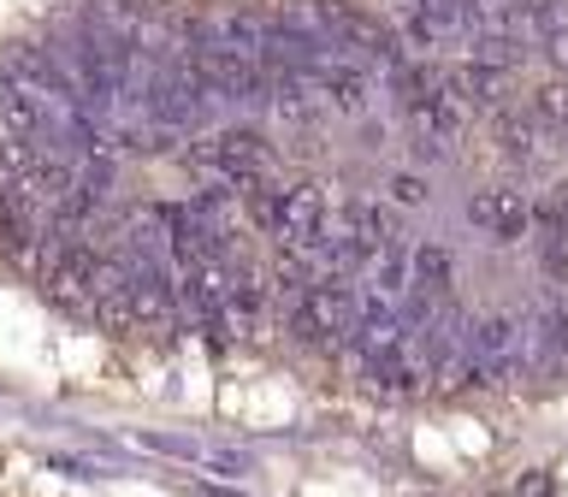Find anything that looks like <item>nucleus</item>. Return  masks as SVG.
Instances as JSON below:
<instances>
[{"mask_svg": "<svg viewBox=\"0 0 568 497\" xmlns=\"http://www.w3.org/2000/svg\"><path fill=\"white\" fill-rule=\"evenodd\" d=\"M450 89H456L462 101H479V106H486L497 89H504V71H497V65H479V60H462V65H450Z\"/></svg>", "mask_w": 568, "mask_h": 497, "instance_id": "nucleus-5", "label": "nucleus"}, {"mask_svg": "<svg viewBox=\"0 0 568 497\" xmlns=\"http://www.w3.org/2000/svg\"><path fill=\"white\" fill-rule=\"evenodd\" d=\"M539 266H545V278L568 284V220L539 225Z\"/></svg>", "mask_w": 568, "mask_h": 497, "instance_id": "nucleus-6", "label": "nucleus"}, {"mask_svg": "<svg viewBox=\"0 0 568 497\" xmlns=\"http://www.w3.org/2000/svg\"><path fill=\"white\" fill-rule=\"evenodd\" d=\"M468 220L486 231V237H497V243H521L527 231H532V202H521L515 190H474L468 195Z\"/></svg>", "mask_w": 568, "mask_h": 497, "instance_id": "nucleus-1", "label": "nucleus"}, {"mask_svg": "<svg viewBox=\"0 0 568 497\" xmlns=\"http://www.w3.org/2000/svg\"><path fill=\"white\" fill-rule=\"evenodd\" d=\"M385 190H390V207H408V213L426 207V178H420V172H397Z\"/></svg>", "mask_w": 568, "mask_h": 497, "instance_id": "nucleus-8", "label": "nucleus"}, {"mask_svg": "<svg viewBox=\"0 0 568 497\" xmlns=\"http://www.w3.org/2000/svg\"><path fill=\"white\" fill-rule=\"evenodd\" d=\"M320 83L314 78H273V113L278 119H291V124H302V119H314L320 113Z\"/></svg>", "mask_w": 568, "mask_h": 497, "instance_id": "nucleus-3", "label": "nucleus"}, {"mask_svg": "<svg viewBox=\"0 0 568 497\" xmlns=\"http://www.w3.org/2000/svg\"><path fill=\"white\" fill-rule=\"evenodd\" d=\"M308 78L320 83V95H326L337 113H367L373 106V71L355 65V60H332V65L308 71Z\"/></svg>", "mask_w": 568, "mask_h": 497, "instance_id": "nucleus-2", "label": "nucleus"}, {"mask_svg": "<svg viewBox=\"0 0 568 497\" xmlns=\"http://www.w3.org/2000/svg\"><path fill=\"white\" fill-rule=\"evenodd\" d=\"M497 142H504V154L509 160H532V149H539V131H532V119H509V113H497Z\"/></svg>", "mask_w": 568, "mask_h": 497, "instance_id": "nucleus-7", "label": "nucleus"}, {"mask_svg": "<svg viewBox=\"0 0 568 497\" xmlns=\"http://www.w3.org/2000/svg\"><path fill=\"white\" fill-rule=\"evenodd\" d=\"M450 278H456V255L444 243H415V284L420 291H433L444 296L450 291Z\"/></svg>", "mask_w": 568, "mask_h": 497, "instance_id": "nucleus-4", "label": "nucleus"}]
</instances>
